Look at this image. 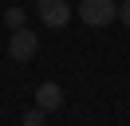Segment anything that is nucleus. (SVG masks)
Wrapping results in <instances>:
<instances>
[{
    "label": "nucleus",
    "instance_id": "3",
    "mask_svg": "<svg viewBox=\"0 0 130 126\" xmlns=\"http://www.w3.org/2000/svg\"><path fill=\"white\" fill-rule=\"evenodd\" d=\"M36 12H40L43 28H63L71 20V4L67 0H36Z\"/></svg>",
    "mask_w": 130,
    "mask_h": 126
},
{
    "label": "nucleus",
    "instance_id": "6",
    "mask_svg": "<svg viewBox=\"0 0 130 126\" xmlns=\"http://www.w3.org/2000/svg\"><path fill=\"white\" fill-rule=\"evenodd\" d=\"M43 114H47V110H40V106L24 110V118H20V126H43Z\"/></svg>",
    "mask_w": 130,
    "mask_h": 126
},
{
    "label": "nucleus",
    "instance_id": "7",
    "mask_svg": "<svg viewBox=\"0 0 130 126\" xmlns=\"http://www.w3.org/2000/svg\"><path fill=\"white\" fill-rule=\"evenodd\" d=\"M118 20L130 28V0H122V4H118Z\"/></svg>",
    "mask_w": 130,
    "mask_h": 126
},
{
    "label": "nucleus",
    "instance_id": "5",
    "mask_svg": "<svg viewBox=\"0 0 130 126\" xmlns=\"http://www.w3.org/2000/svg\"><path fill=\"white\" fill-rule=\"evenodd\" d=\"M24 20H28V12H24V8H8V12H4V24H8L12 32H16V28H24Z\"/></svg>",
    "mask_w": 130,
    "mask_h": 126
},
{
    "label": "nucleus",
    "instance_id": "4",
    "mask_svg": "<svg viewBox=\"0 0 130 126\" xmlns=\"http://www.w3.org/2000/svg\"><path fill=\"white\" fill-rule=\"evenodd\" d=\"M36 106L40 110H59L63 106V87L59 83H40L36 87Z\"/></svg>",
    "mask_w": 130,
    "mask_h": 126
},
{
    "label": "nucleus",
    "instance_id": "2",
    "mask_svg": "<svg viewBox=\"0 0 130 126\" xmlns=\"http://www.w3.org/2000/svg\"><path fill=\"white\" fill-rule=\"evenodd\" d=\"M36 51H40V36H36V32L16 28V32L8 36V59H16V63H32Z\"/></svg>",
    "mask_w": 130,
    "mask_h": 126
},
{
    "label": "nucleus",
    "instance_id": "1",
    "mask_svg": "<svg viewBox=\"0 0 130 126\" xmlns=\"http://www.w3.org/2000/svg\"><path fill=\"white\" fill-rule=\"evenodd\" d=\"M79 20L87 28H106L118 20V4L114 0H79Z\"/></svg>",
    "mask_w": 130,
    "mask_h": 126
}]
</instances>
